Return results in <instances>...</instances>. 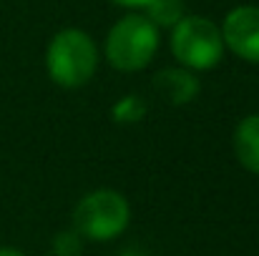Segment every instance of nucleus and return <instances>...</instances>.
<instances>
[{
	"mask_svg": "<svg viewBox=\"0 0 259 256\" xmlns=\"http://www.w3.org/2000/svg\"><path fill=\"white\" fill-rule=\"evenodd\" d=\"M234 153L247 171L259 176V113L247 116L234 133Z\"/></svg>",
	"mask_w": 259,
	"mask_h": 256,
	"instance_id": "0eeeda50",
	"label": "nucleus"
},
{
	"mask_svg": "<svg viewBox=\"0 0 259 256\" xmlns=\"http://www.w3.org/2000/svg\"><path fill=\"white\" fill-rule=\"evenodd\" d=\"M128 201L111 188L83 196L73 211V229L93 241H111L128 226Z\"/></svg>",
	"mask_w": 259,
	"mask_h": 256,
	"instance_id": "20e7f679",
	"label": "nucleus"
},
{
	"mask_svg": "<svg viewBox=\"0 0 259 256\" xmlns=\"http://www.w3.org/2000/svg\"><path fill=\"white\" fill-rule=\"evenodd\" d=\"M98 66V50L91 35L78 28L61 30L51 43L46 53V68L48 76L63 88H78L88 83Z\"/></svg>",
	"mask_w": 259,
	"mask_h": 256,
	"instance_id": "f257e3e1",
	"label": "nucleus"
},
{
	"mask_svg": "<svg viewBox=\"0 0 259 256\" xmlns=\"http://www.w3.org/2000/svg\"><path fill=\"white\" fill-rule=\"evenodd\" d=\"M154 90L171 106H184L199 95V81L191 71L166 68L154 78Z\"/></svg>",
	"mask_w": 259,
	"mask_h": 256,
	"instance_id": "423d86ee",
	"label": "nucleus"
},
{
	"mask_svg": "<svg viewBox=\"0 0 259 256\" xmlns=\"http://www.w3.org/2000/svg\"><path fill=\"white\" fill-rule=\"evenodd\" d=\"M146 116V103L139 95H123L113 108H111V118L116 123H136Z\"/></svg>",
	"mask_w": 259,
	"mask_h": 256,
	"instance_id": "1a4fd4ad",
	"label": "nucleus"
},
{
	"mask_svg": "<svg viewBox=\"0 0 259 256\" xmlns=\"http://www.w3.org/2000/svg\"><path fill=\"white\" fill-rule=\"evenodd\" d=\"M116 5H123V8H146L149 0H111Z\"/></svg>",
	"mask_w": 259,
	"mask_h": 256,
	"instance_id": "9b49d317",
	"label": "nucleus"
},
{
	"mask_svg": "<svg viewBox=\"0 0 259 256\" xmlns=\"http://www.w3.org/2000/svg\"><path fill=\"white\" fill-rule=\"evenodd\" d=\"M0 256H25L20 249H13V246H3L0 249Z\"/></svg>",
	"mask_w": 259,
	"mask_h": 256,
	"instance_id": "f8f14e48",
	"label": "nucleus"
},
{
	"mask_svg": "<svg viewBox=\"0 0 259 256\" xmlns=\"http://www.w3.org/2000/svg\"><path fill=\"white\" fill-rule=\"evenodd\" d=\"M171 50L176 61L191 71H209L224 56L222 30L201 15H184L171 33Z\"/></svg>",
	"mask_w": 259,
	"mask_h": 256,
	"instance_id": "7ed1b4c3",
	"label": "nucleus"
},
{
	"mask_svg": "<svg viewBox=\"0 0 259 256\" xmlns=\"http://www.w3.org/2000/svg\"><path fill=\"white\" fill-rule=\"evenodd\" d=\"M222 40L242 61L259 63V8L239 5L227 13L222 25Z\"/></svg>",
	"mask_w": 259,
	"mask_h": 256,
	"instance_id": "39448f33",
	"label": "nucleus"
},
{
	"mask_svg": "<svg viewBox=\"0 0 259 256\" xmlns=\"http://www.w3.org/2000/svg\"><path fill=\"white\" fill-rule=\"evenodd\" d=\"M156 48L159 28L146 15H126L108 30L106 61L121 73H134L151 63Z\"/></svg>",
	"mask_w": 259,
	"mask_h": 256,
	"instance_id": "f03ea898",
	"label": "nucleus"
},
{
	"mask_svg": "<svg viewBox=\"0 0 259 256\" xmlns=\"http://www.w3.org/2000/svg\"><path fill=\"white\" fill-rule=\"evenodd\" d=\"M146 18L156 28H174L184 18V3L181 0H149Z\"/></svg>",
	"mask_w": 259,
	"mask_h": 256,
	"instance_id": "6e6552de",
	"label": "nucleus"
},
{
	"mask_svg": "<svg viewBox=\"0 0 259 256\" xmlns=\"http://www.w3.org/2000/svg\"><path fill=\"white\" fill-rule=\"evenodd\" d=\"M83 251V236L73 229V231H61L53 239V254L56 256H81Z\"/></svg>",
	"mask_w": 259,
	"mask_h": 256,
	"instance_id": "9d476101",
	"label": "nucleus"
},
{
	"mask_svg": "<svg viewBox=\"0 0 259 256\" xmlns=\"http://www.w3.org/2000/svg\"><path fill=\"white\" fill-rule=\"evenodd\" d=\"M121 256H136V254H121Z\"/></svg>",
	"mask_w": 259,
	"mask_h": 256,
	"instance_id": "ddd939ff",
	"label": "nucleus"
}]
</instances>
